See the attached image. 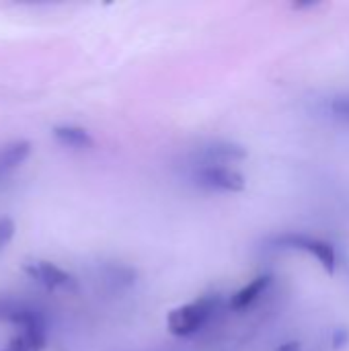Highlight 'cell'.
I'll list each match as a JSON object with an SVG mask.
<instances>
[{"label":"cell","mask_w":349,"mask_h":351,"mask_svg":"<svg viewBox=\"0 0 349 351\" xmlns=\"http://www.w3.org/2000/svg\"><path fill=\"white\" fill-rule=\"evenodd\" d=\"M222 308L220 294H204L197 300L177 306L167 315V329L175 337H193L197 335Z\"/></svg>","instance_id":"obj_1"},{"label":"cell","mask_w":349,"mask_h":351,"mask_svg":"<svg viewBox=\"0 0 349 351\" xmlns=\"http://www.w3.org/2000/svg\"><path fill=\"white\" fill-rule=\"evenodd\" d=\"M267 247L274 251H298V253H309L327 274H335L337 269V251L335 245L317 239L304 232H280L267 239Z\"/></svg>","instance_id":"obj_2"},{"label":"cell","mask_w":349,"mask_h":351,"mask_svg":"<svg viewBox=\"0 0 349 351\" xmlns=\"http://www.w3.org/2000/svg\"><path fill=\"white\" fill-rule=\"evenodd\" d=\"M327 111L333 119L349 125V95H337V97L329 99Z\"/></svg>","instance_id":"obj_10"},{"label":"cell","mask_w":349,"mask_h":351,"mask_svg":"<svg viewBox=\"0 0 349 351\" xmlns=\"http://www.w3.org/2000/svg\"><path fill=\"white\" fill-rule=\"evenodd\" d=\"M51 136L60 146L72 150H91L95 146V138L91 136V132L80 125H68V123L56 125L51 130Z\"/></svg>","instance_id":"obj_8"},{"label":"cell","mask_w":349,"mask_h":351,"mask_svg":"<svg viewBox=\"0 0 349 351\" xmlns=\"http://www.w3.org/2000/svg\"><path fill=\"white\" fill-rule=\"evenodd\" d=\"M243 158H247V148L234 142H226V140L208 142L200 146L191 156L193 165H228V167L230 162H237Z\"/></svg>","instance_id":"obj_5"},{"label":"cell","mask_w":349,"mask_h":351,"mask_svg":"<svg viewBox=\"0 0 349 351\" xmlns=\"http://www.w3.org/2000/svg\"><path fill=\"white\" fill-rule=\"evenodd\" d=\"M349 339V333L346 329H335L333 331V337H331V346L335 348V350H339V348H344L346 343H348Z\"/></svg>","instance_id":"obj_12"},{"label":"cell","mask_w":349,"mask_h":351,"mask_svg":"<svg viewBox=\"0 0 349 351\" xmlns=\"http://www.w3.org/2000/svg\"><path fill=\"white\" fill-rule=\"evenodd\" d=\"M276 351H302L300 348V343H296V341H290V343H284V346H280Z\"/></svg>","instance_id":"obj_13"},{"label":"cell","mask_w":349,"mask_h":351,"mask_svg":"<svg viewBox=\"0 0 349 351\" xmlns=\"http://www.w3.org/2000/svg\"><path fill=\"white\" fill-rule=\"evenodd\" d=\"M191 179L195 181V185L208 191L241 193L247 187L245 175L228 165H193Z\"/></svg>","instance_id":"obj_3"},{"label":"cell","mask_w":349,"mask_h":351,"mask_svg":"<svg viewBox=\"0 0 349 351\" xmlns=\"http://www.w3.org/2000/svg\"><path fill=\"white\" fill-rule=\"evenodd\" d=\"M272 284H274V276H269V274L257 276V278L251 280L245 288H241L239 292L232 294L228 306H230L234 313H243V311L251 308L261 296H265V292L272 288Z\"/></svg>","instance_id":"obj_6"},{"label":"cell","mask_w":349,"mask_h":351,"mask_svg":"<svg viewBox=\"0 0 349 351\" xmlns=\"http://www.w3.org/2000/svg\"><path fill=\"white\" fill-rule=\"evenodd\" d=\"M21 267L31 280H35L39 286H43L47 290H66V292L78 290V282L74 280V276H70L68 271H64L62 267H58L51 261L25 259Z\"/></svg>","instance_id":"obj_4"},{"label":"cell","mask_w":349,"mask_h":351,"mask_svg":"<svg viewBox=\"0 0 349 351\" xmlns=\"http://www.w3.org/2000/svg\"><path fill=\"white\" fill-rule=\"evenodd\" d=\"M31 156V142L29 140H14L0 148V177L19 169Z\"/></svg>","instance_id":"obj_9"},{"label":"cell","mask_w":349,"mask_h":351,"mask_svg":"<svg viewBox=\"0 0 349 351\" xmlns=\"http://www.w3.org/2000/svg\"><path fill=\"white\" fill-rule=\"evenodd\" d=\"M4 351H16V350H12V348H6V350Z\"/></svg>","instance_id":"obj_14"},{"label":"cell","mask_w":349,"mask_h":351,"mask_svg":"<svg viewBox=\"0 0 349 351\" xmlns=\"http://www.w3.org/2000/svg\"><path fill=\"white\" fill-rule=\"evenodd\" d=\"M14 237V222L10 218H0V249L6 247Z\"/></svg>","instance_id":"obj_11"},{"label":"cell","mask_w":349,"mask_h":351,"mask_svg":"<svg viewBox=\"0 0 349 351\" xmlns=\"http://www.w3.org/2000/svg\"><path fill=\"white\" fill-rule=\"evenodd\" d=\"M0 321H6L19 329L45 327V321L37 311L19 302H10V300H0Z\"/></svg>","instance_id":"obj_7"}]
</instances>
